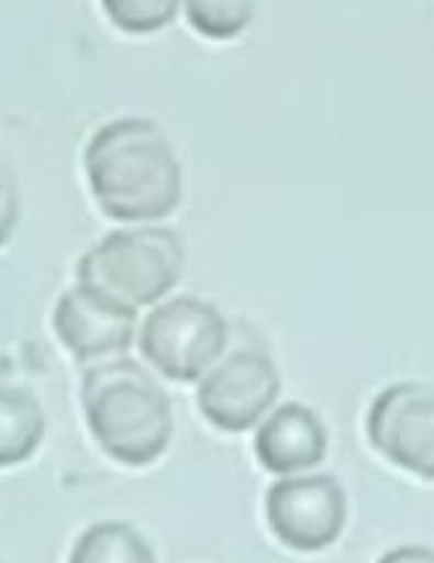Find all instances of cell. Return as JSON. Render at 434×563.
I'll list each match as a JSON object with an SVG mask.
<instances>
[{
	"mask_svg": "<svg viewBox=\"0 0 434 563\" xmlns=\"http://www.w3.org/2000/svg\"><path fill=\"white\" fill-rule=\"evenodd\" d=\"M189 24L210 40H231L249 26L254 5L246 0H194L186 3Z\"/></svg>",
	"mask_w": 434,
	"mask_h": 563,
	"instance_id": "7c38bea8",
	"label": "cell"
},
{
	"mask_svg": "<svg viewBox=\"0 0 434 563\" xmlns=\"http://www.w3.org/2000/svg\"><path fill=\"white\" fill-rule=\"evenodd\" d=\"M81 407L100 449L126 466L153 464L174 438L168 394L147 369L126 356L87 369Z\"/></svg>",
	"mask_w": 434,
	"mask_h": 563,
	"instance_id": "7a4b0ae2",
	"label": "cell"
},
{
	"mask_svg": "<svg viewBox=\"0 0 434 563\" xmlns=\"http://www.w3.org/2000/svg\"><path fill=\"white\" fill-rule=\"evenodd\" d=\"M280 396V375L265 352H236L202 377L199 411L225 432H244L265 420Z\"/></svg>",
	"mask_w": 434,
	"mask_h": 563,
	"instance_id": "52a82bcc",
	"label": "cell"
},
{
	"mask_svg": "<svg viewBox=\"0 0 434 563\" xmlns=\"http://www.w3.org/2000/svg\"><path fill=\"white\" fill-rule=\"evenodd\" d=\"M229 343V325L215 307L176 297L155 307L140 333L142 354L170 380L194 383L210 373Z\"/></svg>",
	"mask_w": 434,
	"mask_h": 563,
	"instance_id": "277c9868",
	"label": "cell"
},
{
	"mask_svg": "<svg viewBox=\"0 0 434 563\" xmlns=\"http://www.w3.org/2000/svg\"><path fill=\"white\" fill-rule=\"evenodd\" d=\"M346 517V490L333 475L282 477L267 490V525L293 551L312 553L333 545Z\"/></svg>",
	"mask_w": 434,
	"mask_h": 563,
	"instance_id": "5b68a950",
	"label": "cell"
},
{
	"mask_svg": "<svg viewBox=\"0 0 434 563\" xmlns=\"http://www.w3.org/2000/svg\"><path fill=\"white\" fill-rule=\"evenodd\" d=\"M68 563H157L149 542L126 521H100L74 545Z\"/></svg>",
	"mask_w": 434,
	"mask_h": 563,
	"instance_id": "8fae6325",
	"label": "cell"
},
{
	"mask_svg": "<svg viewBox=\"0 0 434 563\" xmlns=\"http://www.w3.org/2000/svg\"><path fill=\"white\" fill-rule=\"evenodd\" d=\"M377 563H434V551L424 545H403L385 553Z\"/></svg>",
	"mask_w": 434,
	"mask_h": 563,
	"instance_id": "9a60e30c",
	"label": "cell"
},
{
	"mask_svg": "<svg viewBox=\"0 0 434 563\" xmlns=\"http://www.w3.org/2000/svg\"><path fill=\"white\" fill-rule=\"evenodd\" d=\"M259 464L272 475L293 477L312 470L327 453V430L304 404H282L265 417L254 438Z\"/></svg>",
	"mask_w": 434,
	"mask_h": 563,
	"instance_id": "9c48e42d",
	"label": "cell"
},
{
	"mask_svg": "<svg viewBox=\"0 0 434 563\" xmlns=\"http://www.w3.org/2000/svg\"><path fill=\"white\" fill-rule=\"evenodd\" d=\"M183 267L181 236L163 225H144L108 233L85 252L77 265V284L98 288L131 310H140L163 299L181 280Z\"/></svg>",
	"mask_w": 434,
	"mask_h": 563,
	"instance_id": "3957f363",
	"label": "cell"
},
{
	"mask_svg": "<svg viewBox=\"0 0 434 563\" xmlns=\"http://www.w3.org/2000/svg\"><path fill=\"white\" fill-rule=\"evenodd\" d=\"M85 174L113 221H160L181 205V163L155 121L126 115L102 123L85 150Z\"/></svg>",
	"mask_w": 434,
	"mask_h": 563,
	"instance_id": "6da1fadb",
	"label": "cell"
},
{
	"mask_svg": "<svg viewBox=\"0 0 434 563\" xmlns=\"http://www.w3.org/2000/svg\"><path fill=\"white\" fill-rule=\"evenodd\" d=\"M19 221V191L9 170L0 166V246L11 239Z\"/></svg>",
	"mask_w": 434,
	"mask_h": 563,
	"instance_id": "5bb4252c",
	"label": "cell"
},
{
	"mask_svg": "<svg viewBox=\"0 0 434 563\" xmlns=\"http://www.w3.org/2000/svg\"><path fill=\"white\" fill-rule=\"evenodd\" d=\"M45 435V415L30 390L0 386V466L26 462Z\"/></svg>",
	"mask_w": 434,
	"mask_h": 563,
	"instance_id": "30bf717a",
	"label": "cell"
},
{
	"mask_svg": "<svg viewBox=\"0 0 434 563\" xmlns=\"http://www.w3.org/2000/svg\"><path fill=\"white\" fill-rule=\"evenodd\" d=\"M53 328L79 362L123 354L134 343L136 310L121 305L98 288L77 284L60 294Z\"/></svg>",
	"mask_w": 434,
	"mask_h": 563,
	"instance_id": "ba28073f",
	"label": "cell"
},
{
	"mask_svg": "<svg viewBox=\"0 0 434 563\" xmlns=\"http://www.w3.org/2000/svg\"><path fill=\"white\" fill-rule=\"evenodd\" d=\"M181 5L176 0H105L102 11L123 32H157L176 19Z\"/></svg>",
	"mask_w": 434,
	"mask_h": 563,
	"instance_id": "4fadbf2b",
	"label": "cell"
},
{
	"mask_svg": "<svg viewBox=\"0 0 434 563\" xmlns=\"http://www.w3.org/2000/svg\"><path fill=\"white\" fill-rule=\"evenodd\" d=\"M369 441L390 464L434 479V388L396 383L371 401Z\"/></svg>",
	"mask_w": 434,
	"mask_h": 563,
	"instance_id": "8992f818",
	"label": "cell"
}]
</instances>
